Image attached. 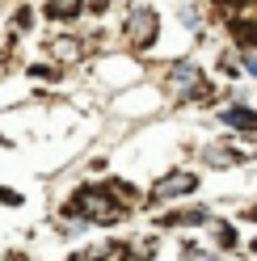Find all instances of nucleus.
<instances>
[{
    "label": "nucleus",
    "instance_id": "nucleus-9",
    "mask_svg": "<svg viewBox=\"0 0 257 261\" xmlns=\"http://www.w3.org/2000/svg\"><path fill=\"white\" fill-rule=\"evenodd\" d=\"M219 244H223V249H232V244H236V232H232L228 223H219Z\"/></svg>",
    "mask_w": 257,
    "mask_h": 261
},
{
    "label": "nucleus",
    "instance_id": "nucleus-10",
    "mask_svg": "<svg viewBox=\"0 0 257 261\" xmlns=\"http://www.w3.org/2000/svg\"><path fill=\"white\" fill-rule=\"evenodd\" d=\"M0 202L5 206H21V194L17 190H0Z\"/></svg>",
    "mask_w": 257,
    "mask_h": 261
},
{
    "label": "nucleus",
    "instance_id": "nucleus-4",
    "mask_svg": "<svg viewBox=\"0 0 257 261\" xmlns=\"http://www.w3.org/2000/svg\"><path fill=\"white\" fill-rule=\"evenodd\" d=\"M85 9H89L85 0H46V5H42L46 21H72V17H80Z\"/></svg>",
    "mask_w": 257,
    "mask_h": 261
},
{
    "label": "nucleus",
    "instance_id": "nucleus-8",
    "mask_svg": "<svg viewBox=\"0 0 257 261\" xmlns=\"http://www.w3.org/2000/svg\"><path fill=\"white\" fill-rule=\"evenodd\" d=\"M97 261H139V257L126 249V244H118V249H110V253H106V257H97Z\"/></svg>",
    "mask_w": 257,
    "mask_h": 261
},
{
    "label": "nucleus",
    "instance_id": "nucleus-12",
    "mask_svg": "<svg viewBox=\"0 0 257 261\" xmlns=\"http://www.w3.org/2000/svg\"><path fill=\"white\" fill-rule=\"evenodd\" d=\"M253 249H257V240H253Z\"/></svg>",
    "mask_w": 257,
    "mask_h": 261
},
{
    "label": "nucleus",
    "instance_id": "nucleus-1",
    "mask_svg": "<svg viewBox=\"0 0 257 261\" xmlns=\"http://www.w3.org/2000/svg\"><path fill=\"white\" fill-rule=\"evenodd\" d=\"M80 211H85V219H93V223H118L126 215V206L118 198H110V190H101V186H89V190L76 194L68 215H80Z\"/></svg>",
    "mask_w": 257,
    "mask_h": 261
},
{
    "label": "nucleus",
    "instance_id": "nucleus-2",
    "mask_svg": "<svg viewBox=\"0 0 257 261\" xmlns=\"http://www.w3.org/2000/svg\"><path fill=\"white\" fill-rule=\"evenodd\" d=\"M126 42L131 46H152L156 42V9L135 5L126 13Z\"/></svg>",
    "mask_w": 257,
    "mask_h": 261
},
{
    "label": "nucleus",
    "instance_id": "nucleus-5",
    "mask_svg": "<svg viewBox=\"0 0 257 261\" xmlns=\"http://www.w3.org/2000/svg\"><path fill=\"white\" fill-rule=\"evenodd\" d=\"M219 118L236 126V130H257V110H245V106H228V110H219Z\"/></svg>",
    "mask_w": 257,
    "mask_h": 261
},
{
    "label": "nucleus",
    "instance_id": "nucleus-7",
    "mask_svg": "<svg viewBox=\"0 0 257 261\" xmlns=\"http://www.w3.org/2000/svg\"><path fill=\"white\" fill-rule=\"evenodd\" d=\"M30 76H34V80H46V85H55V80H59V68H55V63H34V68H30Z\"/></svg>",
    "mask_w": 257,
    "mask_h": 261
},
{
    "label": "nucleus",
    "instance_id": "nucleus-6",
    "mask_svg": "<svg viewBox=\"0 0 257 261\" xmlns=\"http://www.w3.org/2000/svg\"><path fill=\"white\" fill-rule=\"evenodd\" d=\"M211 215H207V206H190V211H177V215H165V223H207Z\"/></svg>",
    "mask_w": 257,
    "mask_h": 261
},
{
    "label": "nucleus",
    "instance_id": "nucleus-11",
    "mask_svg": "<svg viewBox=\"0 0 257 261\" xmlns=\"http://www.w3.org/2000/svg\"><path fill=\"white\" fill-rule=\"evenodd\" d=\"M30 25H34V13L21 9V13H17V30H30Z\"/></svg>",
    "mask_w": 257,
    "mask_h": 261
},
{
    "label": "nucleus",
    "instance_id": "nucleus-3",
    "mask_svg": "<svg viewBox=\"0 0 257 261\" xmlns=\"http://www.w3.org/2000/svg\"><path fill=\"white\" fill-rule=\"evenodd\" d=\"M194 186H198V177H194V173H169L165 181H156L152 198H177V194H190Z\"/></svg>",
    "mask_w": 257,
    "mask_h": 261
}]
</instances>
